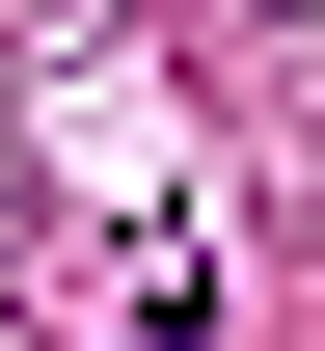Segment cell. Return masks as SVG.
Here are the masks:
<instances>
[{"label": "cell", "instance_id": "6da1fadb", "mask_svg": "<svg viewBox=\"0 0 325 351\" xmlns=\"http://www.w3.org/2000/svg\"><path fill=\"white\" fill-rule=\"evenodd\" d=\"M163 351H217V324H163Z\"/></svg>", "mask_w": 325, "mask_h": 351}]
</instances>
